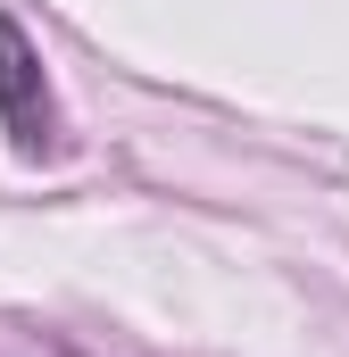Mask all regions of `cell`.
Listing matches in <instances>:
<instances>
[{
    "label": "cell",
    "mask_w": 349,
    "mask_h": 357,
    "mask_svg": "<svg viewBox=\"0 0 349 357\" xmlns=\"http://www.w3.org/2000/svg\"><path fill=\"white\" fill-rule=\"evenodd\" d=\"M0 116L17 133V150H42L50 142V91H42V67L25 50V33L0 17Z\"/></svg>",
    "instance_id": "6da1fadb"
}]
</instances>
